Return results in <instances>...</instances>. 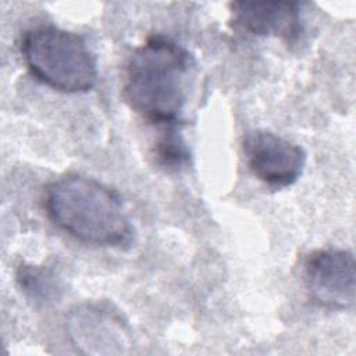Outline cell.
<instances>
[{
	"instance_id": "9",
	"label": "cell",
	"mask_w": 356,
	"mask_h": 356,
	"mask_svg": "<svg viewBox=\"0 0 356 356\" xmlns=\"http://www.w3.org/2000/svg\"><path fill=\"white\" fill-rule=\"evenodd\" d=\"M191 149L179 128H165L154 146V159L165 170H179L191 164Z\"/></svg>"
},
{
	"instance_id": "6",
	"label": "cell",
	"mask_w": 356,
	"mask_h": 356,
	"mask_svg": "<svg viewBox=\"0 0 356 356\" xmlns=\"http://www.w3.org/2000/svg\"><path fill=\"white\" fill-rule=\"evenodd\" d=\"M70 337L83 353L118 355L129 346V334L122 317L110 307L86 305L70 318Z\"/></svg>"
},
{
	"instance_id": "1",
	"label": "cell",
	"mask_w": 356,
	"mask_h": 356,
	"mask_svg": "<svg viewBox=\"0 0 356 356\" xmlns=\"http://www.w3.org/2000/svg\"><path fill=\"white\" fill-rule=\"evenodd\" d=\"M193 58L175 40L152 35L131 54L122 86L125 103L146 121L179 128Z\"/></svg>"
},
{
	"instance_id": "4",
	"label": "cell",
	"mask_w": 356,
	"mask_h": 356,
	"mask_svg": "<svg viewBox=\"0 0 356 356\" xmlns=\"http://www.w3.org/2000/svg\"><path fill=\"white\" fill-rule=\"evenodd\" d=\"M303 280L310 299L325 309L346 310L356 298V264L350 250L327 248L309 253Z\"/></svg>"
},
{
	"instance_id": "7",
	"label": "cell",
	"mask_w": 356,
	"mask_h": 356,
	"mask_svg": "<svg viewBox=\"0 0 356 356\" xmlns=\"http://www.w3.org/2000/svg\"><path fill=\"white\" fill-rule=\"evenodd\" d=\"M235 26L264 38H280L288 43L302 32L300 3L278 0H241L229 3Z\"/></svg>"
},
{
	"instance_id": "3",
	"label": "cell",
	"mask_w": 356,
	"mask_h": 356,
	"mask_svg": "<svg viewBox=\"0 0 356 356\" xmlns=\"http://www.w3.org/2000/svg\"><path fill=\"white\" fill-rule=\"evenodd\" d=\"M19 50L31 75L54 90L81 93L97 82V60L72 31L54 25L31 28L22 35Z\"/></svg>"
},
{
	"instance_id": "2",
	"label": "cell",
	"mask_w": 356,
	"mask_h": 356,
	"mask_svg": "<svg viewBox=\"0 0 356 356\" xmlns=\"http://www.w3.org/2000/svg\"><path fill=\"white\" fill-rule=\"evenodd\" d=\"M43 207L54 225L82 243L122 249L134 242L135 229L120 195L92 177L65 174L51 181Z\"/></svg>"
},
{
	"instance_id": "8",
	"label": "cell",
	"mask_w": 356,
	"mask_h": 356,
	"mask_svg": "<svg viewBox=\"0 0 356 356\" xmlns=\"http://www.w3.org/2000/svg\"><path fill=\"white\" fill-rule=\"evenodd\" d=\"M15 278L21 291L36 302L47 303L58 298L57 278L46 267L22 263L17 268Z\"/></svg>"
},
{
	"instance_id": "5",
	"label": "cell",
	"mask_w": 356,
	"mask_h": 356,
	"mask_svg": "<svg viewBox=\"0 0 356 356\" xmlns=\"http://www.w3.org/2000/svg\"><path fill=\"white\" fill-rule=\"evenodd\" d=\"M242 150L250 172L274 189L293 185L303 174L306 150L268 129H252L242 138Z\"/></svg>"
}]
</instances>
